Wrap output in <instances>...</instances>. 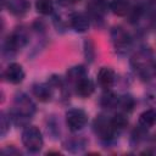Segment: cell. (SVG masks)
<instances>
[{"label": "cell", "mask_w": 156, "mask_h": 156, "mask_svg": "<svg viewBox=\"0 0 156 156\" xmlns=\"http://www.w3.org/2000/svg\"><path fill=\"white\" fill-rule=\"evenodd\" d=\"M34 112H35V105L27 94L20 93L15 96L13 108L10 112V117L16 126L27 127V123L32 118Z\"/></svg>", "instance_id": "cell-1"}, {"label": "cell", "mask_w": 156, "mask_h": 156, "mask_svg": "<svg viewBox=\"0 0 156 156\" xmlns=\"http://www.w3.org/2000/svg\"><path fill=\"white\" fill-rule=\"evenodd\" d=\"M22 144L29 152H39L44 145V138L39 128L35 126H27L22 132Z\"/></svg>", "instance_id": "cell-2"}, {"label": "cell", "mask_w": 156, "mask_h": 156, "mask_svg": "<svg viewBox=\"0 0 156 156\" xmlns=\"http://www.w3.org/2000/svg\"><path fill=\"white\" fill-rule=\"evenodd\" d=\"M93 129H94L95 135L101 141H105V143L111 141L117 134L112 126L111 118H107L104 115L96 116V118L94 119V123H93Z\"/></svg>", "instance_id": "cell-3"}, {"label": "cell", "mask_w": 156, "mask_h": 156, "mask_svg": "<svg viewBox=\"0 0 156 156\" xmlns=\"http://www.w3.org/2000/svg\"><path fill=\"white\" fill-rule=\"evenodd\" d=\"M88 122V113L82 108H69L66 112V124L71 132L82 130Z\"/></svg>", "instance_id": "cell-4"}, {"label": "cell", "mask_w": 156, "mask_h": 156, "mask_svg": "<svg viewBox=\"0 0 156 156\" xmlns=\"http://www.w3.org/2000/svg\"><path fill=\"white\" fill-rule=\"evenodd\" d=\"M111 39L113 48L117 54H126L132 45V39L130 35L122 28V27H115L111 32Z\"/></svg>", "instance_id": "cell-5"}, {"label": "cell", "mask_w": 156, "mask_h": 156, "mask_svg": "<svg viewBox=\"0 0 156 156\" xmlns=\"http://www.w3.org/2000/svg\"><path fill=\"white\" fill-rule=\"evenodd\" d=\"M28 41V35L24 29H17L11 35H9L6 43H5V50L9 51H16L21 48H23Z\"/></svg>", "instance_id": "cell-6"}, {"label": "cell", "mask_w": 156, "mask_h": 156, "mask_svg": "<svg viewBox=\"0 0 156 156\" xmlns=\"http://www.w3.org/2000/svg\"><path fill=\"white\" fill-rule=\"evenodd\" d=\"M24 71L23 67L17 62H11L4 71V78L6 82L11 84H20L24 79Z\"/></svg>", "instance_id": "cell-7"}, {"label": "cell", "mask_w": 156, "mask_h": 156, "mask_svg": "<svg viewBox=\"0 0 156 156\" xmlns=\"http://www.w3.org/2000/svg\"><path fill=\"white\" fill-rule=\"evenodd\" d=\"M98 84L104 89H110L116 82V73L111 67H101L98 72Z\"/></svg>", "instance_id": "cell-8"}, {"label": "cell", "mask_w": 156, "mask_h": 156, "mask_svg": "<svg viewBox=\"0 0 156 156\" xmlns=\"http://www.w3.org/2000/svg\"><path fill=\"white\" fill-rule=\"evenodd\" d=\"M110 9V2L107 0H90L87 5V10L89 15L94 18H101L107 10Z\"/></svg>", "instance_id": "cell-9"}, {"label": "cell", "mask_w": 156, "mask_h": 156, "mask_svg": "<svg viewBox=\"0 0 156 156\" xmlns=\"http://www.w3.org/2000/svg\"><path fill=\"white\" fill-rule=\"evenodd\" d=\"M69 24L72 27V29L77 33H84L89 29L90 27V18L88 15L85 13H74L71 17Z\"/></svg>", "instance_id": "cell-10"}, {"label": "cell", "mask_w": 156, "mask_h": 156, "mask_svg": "<svg viewBox=\"0 0 156 156\" xmlns=\"http://www.w3.org/2000/svg\"><path fill=\"white\" fill-rule=\"evenodd\" d=\"M52 89L49 83H37L32 87V93L39 101L48 102L52 98Z\"/></svg>", "instance_id": "cell-11"}, {"label": "cell", "mask_w": 156, "mask_h": 156, "mask_svg": "<svg viewBox=\"0 0 156 156\" xmlns=\"http://www.w3.org/2000/svg\"><path fill=\"white\" fill-rule=\"evenodd\" d=\"M74 90H76V94L82 98V99H87V98H90L95 90V84L91 79H89L88 77L80 79L78 83L74 84Z\"/></svg>", "instance_id": "cell-12"}, {"label": "cell", "mask_w": 156, "mask_h": 156, "mask_svg": "<svg viewBox=\"0 0 156 156\" xmlns=\"http://www.w3.org/2000/svg\"><path fill=\"white\" fill-rule=\"evenodd\" d=\"M88 77V73H87V68L82 65H77V66H73L71 68H68L67 73H66V78L69 83H72L73 85L76 83H78L80 79Z\"/></svg>", "instance_id": "cell-13"}, {"label": "cell", "mask_w": 156, "mask_h": 156, "mask_svg": "<svg viewBox=\"0 0 156 156\" xmlns=\"http://www.w3.org/2000/svg\"><path fill=\"white\" fill-rule=\"evenodd\" d=\"M138 123L140 127H143L145 129L154 127L156 124V110L149 108V110H145L144 112H141L139 116Z\"/></svg>", "instance_id": "cell-14"}, {"label": "cell", "mask_w": 156, "mask_h": 156, "mask_svg": "<svg viewBox=\"0 0 156 156\" xmlns=\"http://www.w3.org/2000/svg\"><path fill=\"white\" fill-rule=\"evenodd\" d=\"M110 10L117 16H126L130 12V5L128 0H111Z\"/></svg>", "instance_id": "cell-15"}, {"label": "cell", "mask_w": 156, "mask_h": 156, "mask_svg": "<svg viewBox=\"0 0 156 156\" xmlns=\"http://www.w3.org/2000/svg\"><path fill=\"white\" fill-rule=\"evenodd\" d=\"M118 100H119V95L107 90L105 94H102V96L100 99V105L104 108L112 110L115 107H118Z\"/></svg>", "instance_id": "cell-16"}, {"label": "cell", "mask_w": 156, "mask_h": 156, "mask_svg": "<svg viewBox=\"0 0 156 156\" xmlns=\"http://www.w3.org/2000/svg\"><path fill=\"white\" fill-rule=\"evenodd\" d=\"M135 106V100L132 95L129 94H124L119 96L118 100V107L123 111V112H130Z\"/></svg>", "instance_id": "cell-17"}, {"label": "cell", "mask_w": 156, "mask_h": 156, "mask_svg": "<svg viewBox=\"0 0 156 156\" xmlns=\"http://www.w3.org/2000/svg\"><path fill=\"white\" fill-rule=\"evenodd\" d=\"M111 122H112V126L116 130V133L118 134L119 132H122L127 124H128V118L124 116L123 112H119V113H116L113 117H111Z\"/></svg>", "instance_id": "cell-18"}, {"label": "cell", "mask_w": 156, "mask_h": 156, "mask_svg": "<svg viewBox=\"0 0 156 156\" xmlns=\"http://www.w3.org/2000/svg\"><path fill=\"white\" fill-rule=\"evenodd\" d=\"M35 10L40 15H51L54 11V2L52 0H37L35 1Z\"/></svg>", "instance_id": "cell-19"}, {"label": "cell", "mask_w": 156, "mask_h": 156, "mask_svg": "<svg viewBox=\"0 0 156 156\" xmlns=\"http://www.w3.org/2000/svg\"><path fill=\"white\" fill-rule=\"evenodd\" d=\"M9 10L16 15L26 12L28 9V2L26 0H9Z\"/></svg>", "instance_id": "cell-20"}, {"label": "cell", "mask_w": 156, "mask_h": 156, "mask_svg": "<svg viewBox=\"0 0 156 156\" xmlns=\"http://www.w3.org/2000/svg\"><path fill=\"white\" fill-rule=\"evenodd\" d=\"M11 122L12 121H11L10 115L6 116L5 112H1V118H0V134H1V136H4L7 133V130L10 129Z\"/></svg>", "instance_id": "cell-21"}, {"label": "cell", "mask_w": 156, "mask_h": 156, "mask_svg": "<svg viewBox=\"0 0 156 156\" xmlns=\"http://www.w3.org/2000/svg\"><path fill=\"white\" fill-rule=\"evenodd\" d=\"M94 52H95V50H94L93 41L91 40H85L84 41V55H85L87 61L93 62V60H94Z\"/></svg>", "instance_id": "cell-22"}, {"label": "cell", "mask_w": 156, "mask_h": 156, "mask_svg": "<svg viewBox=\"0 0 156 156\" xmlns=\"http://www.w3.org/2000/svg\"><path fill=\"white\" fill-rule=\"evenodd\" d=\"M145 99L150 104H156V85H152L147 89L145 94Z\"/></svg>", "instance_id": "cell-23"}, {"label": "cell", "mask_w": 156, "mask_h": 156, "mask_svg": "<svg viewBox=\"0 0 156 156\" xmlns=\"http://www.w3.org/2000/svg\"><path fill=\"white\" fill-rule=\"evenodd\" d=\"M58 4L63 5V6H68V5H73V4H77L79 2L80 0H57Z\"/></svg>", "instance_id": "cell-24"}, {"label": "cell", "mask_w": 156, "mask_h": 156, "mask_svg": "<svg viewBox=\"0 0 156 156\" xmlns=\"http://www.w3.org/2000/svg\"><path fill=\"white\" fill-rule=\"evenodd\" d=\"M12 152L20 154V151H17V150L13 149V147H11V150H9V149H4V150H2V154H4V155H6V154H12Z\"/></svg>", "instance_id": "cell-25"}, {"label": "cell", "mask_w": 156, "mask_h": 156, "mask_svg": "<svg viewBox=\"0 0 156 156\" xmlns=\"http://www.w3.org/2000/svg\"><path fill=\"white\" fill-rule=\"evenodd\" d=\"M151 147H154V150L156 151V134L151 138Z\"/></svg>", "instance_id": "cell-26"}, {"label": "cell", "mask_w": 156, "mask_h": 156, "mask_svg": "<svg viewBox=\"0 0 156 156\" xmlns=\"http://www.w3.org/2000/svg\"><path fill=\"white\" fill-rule=\"evenodd\" d=\"M154 73H155V76H156V65H155V67H154Z\"/></svg>", "instance_id": "cell-27"}]
</instances>
